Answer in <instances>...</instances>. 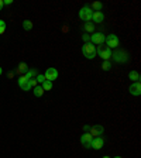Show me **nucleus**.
Returning <instances> with one entry per match:
<instances>
[{
	"label": "nucleus",
	"mask_w": 141,
	"mask_h": 158,
	"mask_svg": "<svg viewBox=\"0 0 141 158\" xmlns=\"http://www.w3.org/2000/svg\"><path fill=\"white\" fill-rule=\"evenodd\" d=\"M82 54H83V57H86L88 59H93V58L97 55V51H96V47H95L92 42H86V44H83V47H82Z\"/></svg>",
	"instance_id": "nucleus-1"
},
{
	"label": "nucleus",
	"mask_w": 141,
	"mask_h": 158,
	"mask_svg": "<svg viewBox=\"0 0 141 158\" xmlns=\"http://www.w3.org/2000/svg\"><path fill=\"white\" fill-rule=\"evenodd\" d=\"M79 18L85 23H90L92 21V14H93V10L90 9L89 6H83L80 10H79Z\"/></svg>",
	"instance_id": "nucleus-2"
},
{
	"label": "nucleus",
	"mask_w": 141,
	"mask_h": 158,
	"mask_svg": "<svg viewBox=\"0 0 141 158\" xmlns=\"http://www.w3.org/2000/svg\"><path fill=\"white\" fill-rule=\"evenodd\" d=\"M112 58H113V61H116V62L124 64V62L128 61V54L126 51H123V50H117L114 52H112Z\"/></svg>",
	"instance_id": "nucleus-3"
},
{
	"label": "nucleus",
	"mask_w": 141,
	"mask_h": 158,
	"mask_svg": "<svg viewBox=\"0 0 141 158\" xmlns=\"http://www.w3.org/2000/svg\"><path fill=\"white\" fill-rule=\"evenodd\" d=\"M104 42L107 44V48H117L120 45V40L116 34H109L104 40Z\"/></svg>",
	"instance_id": "nucleus-4"
},
{
	"label": "nucleus",
	"mask_w": 141,
	"mask_h": 158,
	"mask_svg": "<svg viewBox=\"0 0 141 158\" xmlns=\"http://www.w3.org/2000/svg\"><path fill=\"white\" fill-rule=\"evenodd\" d=\"M104 40H106V35L103 33H95L90 37V42L93 45H102L103 42H104Z\"/></svg>",
	"instance_id": "nucleus-5"
},
{
	"label": "nucleus",
	"mask_w": 141,
	"mask_h": 158,
	"mask_svg": "<svg viewBox=\"0 0 141 158\" xmlns=\"http://www.w3.org/2000/svg\"><path fill=\"white\" fill-rule=\"evenodd\" d=\"M103 131H104V129H103V126H100V124H96V126H90L89 129V134L95 138V137H102Z\"/></svg>",
	"instance_id": "nucleus-6"
},
{
	"label": "nucleus",
	"mask_w": 141,
	"mask_h": 158,
	"mask_svg": "<svg viewBox=\"0 0 141 158\" xmlns=\"http://www.w3.org/2000/svg\"><path fill=\"white\" fill-rule=\"evenodd\" d=\"M96 51H97L99 57L102 58L103 61H110V58H112L110 48H102V47H99V48H96Z\"/></svg>",
	"instance_id": "nucleus-7"
},
{
	"label": "nucleus",
	"mask_w": 141,
	"mask_h": 158,
	"mask_svg": "<svg viewBox=\"0 0 141 158\" xmlns=\"http://www.w3.org/2000/svg\"><path fill=\"white\" fill-rule=\"evenodd\" d=\"M17 83H18V86H20L23 91H26V92H27V91H30V89L33 88V86H31V83H30V80H28L24 75H21L20 78L17 79Z\"/></svg>",
	"instance_id": "nucleus-8"
},
{
	"label": "nucleus",
	"mask_w": 141,
	"mask_h": 158,
	"mask_svg": "<svg viewBox=\"0 0 141 158\" xmlns=\"http://www.w3.org/2000/svg\"><path fill=\"white\" fill-rule=\"evenodd\" d=\"M44 76H45V79H47V80H50V82H54L55 79L58 78V71H57L55 68H48V69L45 71Z\"/></svg>",
	"instance_id": "nucleus-9"
},
{
	"label": "nucleus",
	"mask_w": 141,
	"mask_h": 158,
	"mask_svg": "<svg viewBox=\"0 0 141 158\" xmlns=\"http://www.w3.org/2000/svg\"><path fill=\"white\" fill-rule=\"evenodd\" d=\"M103 145H104L103 137H95L92 140V143H90V148H93V150H102Z\"/></svg>",
	"instance_id": "nucleus-10"
},
{
	"label": "nucleus",
	"mask_w": 141,
	"mask_h": 158,
	"mask_svg": "<svg viewBox=\"0 0 141 158\" xmlns=\"http://www.w3.org/2000/svg\"><path fill=\"white\" fill-rule=\"evenodd\" d=\"M92 140H93V137L90 136L89 133H85V134H82V137H80V144L83 145L85 148H90Z\"/></svg>",
	"instance_id": "nucleus-11"
},
{
	"label": "nucleus",
	"mask_w": 141,
	"mask_h": 158,
	"mask_svg": "<svg viewBox=\"0 0 141 158\" xmlns=\"http://www.w3.org/2000/svg\"><path fill=\"white\" fill-rule=\"evenodd\" d=\"M128 91L131 95H134V96H140L141 95V83L140 82H134L130 88H128Z\"/></svg>",
	"instance_id": "nucleus-12"
},
{
	"label": "nucleus",
	"mask_w": 141,
	"mask_h": 158,
	"mask_svg": "<svg viewBox=\"0 0 141 158\" xmlns=\"http://www.w3.org/2000/svg\"><path fill=\"white\" fill-rule=\"evenodd\" d=\"M103 20H104V14L102 12H93V14H92L93 24H100V23H103Z\"/></svg>",
	"instance_id": "nucleus-13"
},
{
	"label": "nucleus",
	"mask_w": 141,
	"mask_h": 158,
	"mask_svg": "<svg viewBox=\"0 0 141 158\" xmlns=\"http://www.w3.org/2000/svg\"><path fill=\"white\" fill-rule=\"evenodd\" d=\"M28 69H30V68H28V65H27L26 62H20L18 66H17V69H16V72L20 74V76H21V74H26Z\"/></svg>",
	"instance_id": "nucleus-14"
},
{
	"label": "nucleus",
	"mask_w": 141,
	"mask_h": 158,
	"mask_svg": "<svg viewBox=\"0 0 141 158\" xmlns=\"http://www.w3.org/2000/svg\"><path fill=\"white\" fill-rule=\"evenodd\" d=\"M128 78L130 80L134 83V82H140V74L137 72V71H131L130 74H128Z\"/></svg>",
	"instance_id": "nucleus-15"
},
{
	"label": "nucleus",
	"mask_w": 141,
	"mask_h": 158,
	"mask_svg": "<svg viewBox=\"0 0 141 158\" xmlns=\"http://www.w3.org/2000/svg\"><path fill=\"white\" fill-rule=\"evenodd\" d=\"M90 9L93 10V12H102V7H103V4L100 3V1H93L92 4L89 6Z\"/></svg>",
	"instance_id": "nucleus-16"
},
{
	"label": "nucleus",
	"mask_w": 141,
	"mask_h": 158,
	"mask_svg": "<svg viewBox=\"0 0 141 158\" xmlns=\"http://www.w3.org/2000/svg\"><path fill=\"white\" fill-rule=\"evenodd\" d=\"M37 75H38V74H37V69H34V68H33V69H28L26 74H24V76H26L28 80H30V79H34V76H37Z\"/></svg>",
	"instance_id": "nucleus-17"
},
{
	"label": "nucleus",
	"mask_w": 141,
	"mask_h": 158,
	"mask_svg": "<svg viewBox=\"0 0 141 158\" xmlns=\"http://www.w3.org/2000/svg\"><path fill=\"white\" fill-rule=\"evenodd\" d=\"M83 28H85L86 33H95V24L93 23H85Z\"/></svg>",
	"instance_id": "nucleus-18"
},
{
	"label": "nucleus",
	"mask_w": 141,
	"mask_h": 158,
	"mask_svg": "<svg viewBox=\"0 0 141 158\" xmlns=\"http://www.w3.org/2000/svg\"><path fill=\"white\" fill-rule=\"evenodd\" d=\"M23 28H24L26 31H30V30L33 28V23H31V20H24V21H23Z\"/></svg>",
	"instance_id": "nucleus-19"
},
{
	"label": "nucleus",
	"mask_w": 141,
	"mask_h": 158,
	"mask_svg": "<svg viewBox=\"0 0 141 158\" xmlns=\"http://www.w3.org/2000/svg\"><path fill=\"white\" fill-rule=\"evenodd\" d=\"M33 92H34V95H35L37 97H41V96H42V93H44V89H42V86H35Z\"/></svg>",
	"instance_id": "nucleus-20"
},
{
	"label": "nucleus",
	"mask_w": 141,
	"mask_h": 158,
	"mask_svg": "<svg viewBox=\"0 0 141 158\" xmlns=\"http://www.w3.org/2000/svg\"><path fill=\"white\" fill-rule=\"evenodd\" d=\"M41 86H42L44 92H45V91H51V89H52V82H50V80H45V82H44Z\"/></svg>",
	"instance_id": "nucleus-21"
},
{
	"label": "nucleus",
	"mask_w": 141,
	"mask_h": 158,
	"mask_svg": "<svg viewBox=\"0 0 141 158\" xmlns=\"http://www.w3.org/2000/svg\"><path fill=\"white\" fill-rule=\"evenodd\" d=\"M102 69L103 71H110V69H112V64H110V61H103Z\"/></svg>",
	"instance_id": "nucleus-22"
},
{
	"label": "nucleus",
	"mask_w": 141,
	"mask_h": 158,
	"mask_svg": "<svg viewBox=\"0 0 141 158\" xmlns=\"http://www.w3.org/2000/svg\"><path fill=\"white\" fill-rule=\"evenodd\" d=\"M35 80H37V83H41V85H42V83H44L47 79H45V76H44V75H37V76H35Z\"/></svg>",
	"instance_id": "nucleus-23"
},
{
	"label": "nucleus",
	"mask_w": 141,
	"mask_h": 158,
	"mask_svg": "<svg viewBox=\"0 0 141 158\" xmlns=\"http://www.w3.org/2000/svg\"><path fill=\"white\" fill-rule=\"evenodd\" d=\"M4 31H6V23L3 20H0V35L4 34Z\"/></svg>",
	"instance_id": "nucleus-24"
},
{
	"label": "nucleus",
	"mask_w": 141,
	"mask_h": 158,
	"mask_svg": "<svg viewBox=\"0 0 141 158\" xmlns=\"http://www.w3.org/2000/svg\"><path fill=\"white\" fill-rule=\"evenodd\" d=\"M82 38H83V41H85V44H86V42H90V37L88 35V34H83Z\"/></svg>",
	"instance_id": "nucleus-25"
},
{
	"label": "nucleus",
	"mask_w": 141,
	"mask_h": 158,
	"mask_svg": "<svg viewBox=\"0 0 141 158\" xmlns=\"http://www.w3.org/2000/svg\"><path fill=\"white\" fill-rule=\"evenodd\" d=\"M3 4H6V6H10V4H13V0H3Z\"/></svg>",
	"instance_id": "nucleus-26"
},
{
	"label": "nucleus",
	"mask_w": 141,
	"mask_h": 158,
	"mask_svg": "<svg viewBox=\"0 0 141 158\" xmlns=\"http://www.w3.org/2000/svg\"><path fill=\"white\" fill-rule=\"evenodd\" d=\"M7 76H9V78H13V76H14V72H9V74H7Z\"/></svg>",
	"instance_id": "nucleus-27"
},
{
	"label": "nucleus",
	"mask_w": 141,
	"mask_h": 158,
	"mask_svg": "<svg viewBox=\"0 0 141 158\" xmlns=\"http://www.w3.org/2000/svg\"><path fill=\"white\" fill-rule=\"evenodd\" d=\"M89 129H90V126H85V127H83V130H85V131H89Z\"/></svg>",
	"instance_id": "nucleus-28"
},
{
	"label": "nucleus",
	"mask_w": 141,
	"mask_h": 158,
	"mask_svg": "<svg viewBox=\"0 0 141 158\" xmlns=\"http://www.w3.org/2000/svg\"><path fill=\"white\" fill-rule=\"evenodd\" d=\"M3 6H4V4H3V0H0V12H1V9H3Z\"/></svg>",
	"instance_id": "nucleus-29"
},
{
	"label": "nucleus",
	"mask_w": 141,
	"mask_h": 158,
	"mask_svg": "<svg viewBox=\"0 0 141 158\" xmlns=\"http://www.w3.org/2000/svg\"><path fill=\"white\" fill-rule=\"evenodd\" d=\"M1 72H3V69H1V66H0V75H1Z\"/></svg>",
	"instance_id": "nucleus-30"
},
{
	"label": "nucleus",
	"mask_w": 141,
	"mask_h": 158,
	"mask_svg": "<svg viewBox=\"0 0 141 158\" xmlns=\"http://www.w3.org/2000/svg\"><path fill=\"white\" fill-rule=\"evenodd\" d=\"M102 158H110V157H107V155H104V157H102Z\"/></svg>",
	"instance_id": "nucleus-31"
},
{
	"label": "nucleus",
	"mask_w": 141,
	"mask_h": 158,
	"mask_svg": "<svg viewBox=\"0 0 141 158\" xmlns=\"http://www.w3.org/2000/svg\"><path fill=\"white\" fill-rule=\"evenodd\" d=\"M114 158H121V157H114Z\"/></svg>",
	"instance_id": "nucleus-32"
}]
</instances>
